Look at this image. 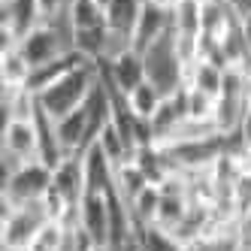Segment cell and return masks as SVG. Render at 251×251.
<instances>
[{"label":"cell","mask_w":251,"mask_h":251,"mask_svg":"<svg viewBox=\"0 0 251 251\" xmlns=\"http://www.w3.org/2000/svg\"><path fill=\"white\" fill-rule=\"evenodd\" d=\"M97 82H100V64L91 61V64L73 70L70 76H64L61 82H55L51 88H46L43 94H37V103L51 121H58L73 109H79V106H85L88 97L94 94Z\"/></svg>","instance_id":"obj_1"},{"label":"cell","mask_w":251,"mask_h":251,"mask_svg":"<svg viewBox=\"0 0 251 251\" xmlns=\"http://www.w3.org/2000/svg\"><path fill=\"white\" fill-rule=\"evenodd\" d=\"M51 188V167L43 160H27L3 178V209L40 203Z\"/></svg>","instance_id":"obj_2"},{"label":"cell","mask_w":251,"mask_h":251,"mask_svg":"<svg viewBox=\"0 0 251 251\" xmlns=\"http://www.w3.org/2000/svg\"><path fill=\"white\" fill-rule=\"evenodd\" d=\"M3 160L15 170L27 160H40V127L37 118L30 121H3Z\"/></svg>","instance_id":"obj_3"},{"label":"cell","mask_w":251,"mask_h":251,"mask_svg":"<svg viewBox=\"0 0 251 251\" xmlns=\"http://www.w3.org/2000/svg\"><path fill=\"white\" fill-rule=\"evenodd\" d=\"M100 64V76L106 85H112L115 91H121L127 97L136 85H142L149 79V67H146V55H139L136 49H124L121 55L109 58V61H97Z\"/></svg>","instance_id":"obj_4"},{"label":"cell","mask_w":251,"mask_h":251,"mask_svg":"<svg viewBox=\"0 0 251 251\" xmlns=\"http://www.w3.org/2000/svg\"><path fill=\"white\" fill-rule=\"evenodd\" d=\"M43 224H46V215H43L40 203L19 206V209H3V248L25 251Z\"/></svg>","instance_id":"obj_5"},{"label":"cell","mask_w":251,"mask_h":251,"mask_svg":"<svg viewBox=\"0 0 251 251\" xmlns=\"http://www.w3.org/2000/svg\"><path fill=\"white\" fill-rule=\"evenodd\" d=\"M0 37H3V46L0 49H12L19 46V40L25 33H30L37 25H43L40 9L33 0H0Z\"/></svg>","instance_id":"obj_6"},{"label":"cell","mask_w":251,"mask_h":251,"mask_svg":"<svg viewBox=\"0 0 251 251\" xmlns=\"http://www.w3.org/2000/svg\"><path fill=\"white\" fill-rule=\"evenodd\" d=\"M170 30H173V12H167V9H160V6L146 0V6H142L139 19L133 25V33H130V49H136L139 55H149Z\"/></svg>","instance_id":"obj_7"},{"label":"cell","mask_w":251,"mask_h":251,"mask_svg":"<svg viewBox=\"0 0 251 251\" xmlns=\"http://www.w3.org/2000/svg\"><path fill=\"white\" fill-rule=\"evenodd\" d=\"M55 25L58 22H43V25H37L30 33H25V37L19 40V46H15L33 70L43 67V64H49V61H55L61 51H67L61 46V37H58V27Z\"/></svg>","instance_id":"obj_8"},{"label":"cell","mask_w":251,"mask_h":251,"mask_svg":"<svg viewBox=\"0 0 251 251\" xmlns=\"http://www.w3.org/2000/svg\"><path fill=\"white\" fill-rule=\"evenodd\" d=\"M85 64H91V58H85L79 49L70 46L67 51H61L55 61H49V64H43V67L33 70V73H30V82H27V91L43 94L46 88H51L55 82H61L64 76H70L73 70H79V67H85Z\"/></svg>","instance_id":"obj_9"},{"label":"cell","mask_w":251,"mask_h":251,"mask_svg":"<svg viewBox=\"0 0 251 251\" xmlns=\"http://www.w3.org/2000/svg\"><path fill=\"white\" fill-rule=\"evenodd\" d=\"M79 227L100 248H109V200L106 194H85L79 203Z\"/></svg>","instance_id":"obj_10"},{"label":"cell","mask_w":251,"mask_h":251,"mask_svg":"<svg viewBox=\"0 0 251 251\" xmlns=\"http://www.w3.org/2000/svg\"><path fill=\"white\" fill-rule=\"evenodd\" d=\"M82 167H85V194H106L115 185V164L103 154L97 142L82 154Z\"/></svg>","instance_id":"obj_11"},{"label":"cell","mask_w":251,"mask_h":251,"mask_svg":"<svg viewBox=\"0 0 251 251\" xmlns=\"http://www.w3.org/2000/svg\"><path fill=\"white\" fill-rule=\"evenodd\" d=\"M51 185H55L73 206H79L82 197H85V167H82V154H67V157H61V164L51 170Z\"/></svg>","instance_id":"obj_12"},{"label":"cell","mask_w":251,"mask_h":251,"mask_svg":"<svg viewBox=\"0 0 251 251\" xmlns=\"http://www.w3.org/2000/svg\"><path fill=\"white\" fill-rule=\"evenodd\" d=\"M182 88H197V91L218 100L224 91V67L209 61V58H200L191 70L182 73Z\"/></svg>","instance_id":"obj_13"},{"label":"cell","mask_w":251,"mask_h":251,"mask_svg":"<svg viewBox=\"0 0 251 251\" xmlns=\"http://www.w3.org/2000/svg\"><path fill=\"white\" fill-rule=\"evenodd\" d=\"M33 67L25 61V55L19 49H0V82L3 91H15V88H27Z\"/></svg>","instance_id":"obj_14"},{"label":"cell","mask_w":251,"mask_h":251,"mask_svg":"<svg viewBox=\"0 0 251 251\" xmlns=\"http://www.w3.org/2000/svg\"><path fill=\"white\" fill-rule=\"evenodd\" d=\"M142 6H146V0H109V6H106V25H109V30L130 43V33H133V25L139 19Z\"/></svg>","instance_id":"obj_15"},{"label":"cell","mask_w":251,"mask_h":251,"mask_svg":"<svg viewBox=\"0 0 251 251\" xmlns=\"http://www.w3.org/2000/svg\"><path fill=\"white\" fill-rule=\"evenodd\" d=\"M67 25H70V30L106 27V6L100 3V0H70V6H67Z\"/></svg>","instance_id":"obj_16"},{"label":"cell","mask_w":251,"mask_h":251,"mask_svg":"<svg viewBox=\"0 0 251 251\" xmlns=\"http://www.w3.org/2000/svg\"><path fill=\"white\" fill-rule=\"evenodd\" d=\"M164 91L151 82V79H146L142 85H136L133 91L127 94V106H130V112L139 118V121H154V115H157V109L164 106Z\"/></svg>","instance_id":"obj_17"},{"label":"cell","mask_w":251,"mask_h":251,"mask_svg":"<svg viewBox=\"0 0 251 251\" xmlns=\"http://www.w3.org/2000/svg\"><path fill=\"white\" fill-rule=\"evenodd\" d=\"M136 242H139V251H185L188 248L176 233L164 230L160 224H139V221H136Z\"/></svg>","instance_id":"obj_18"},{"label":"cell","mask_w":251,"mask_h":251,"mask_svg":"<svg viewBox=\"0 0 251 251\" xmlns=\"http://www.w3.org/2000/svg\"><path fill=\"white\" fill-rule=\"evenodd\" d=\"M173 30L188 37H203V0H182L173 9Z\"/></svg>","instance_id":"obj_19"},{"label":"cell","mask_w":251,"mask_h":251,"mask_svg":"<svg viewBox=\"0 0 251 251\" xmlns=\"http://www.w3.org/2000/svg\"><path fill=\"white\" fill-rule=\"evenodd\" d=\"M146 185H151V182H149V176L142 173V167L136 164V160H127V164L115 167V191H118L127 203H133L136 194L146 188Z\"/></svg>","instance_id":"obj_20"},{"label":"cell","mask_w":251,"mask_h":251,"mask_svg":"<svg viewBox=\"0 0 251 251\" xmlns=\"http://www.w3.org/2000/svg\"><path fill=\"white\" fill-rule=\"evenodd\" d=\"M160 200H164V191H160V185H146V188L136 194V200L130 203L133 218H136L139 224H154V221H157Z\"/></svg>","instance_id":"obj_21"},{"label":"cell","mask_w":251,"mask_h":251,"mask_svg":"<svg viewBox=\"0 0 251 251\" xmlns=\"http://www.w3.org/2000/svg\"><path fill=\"white\" fill-rule=\"evenodd\" d=\"M67 236V227L58 224V221H46L40 230H37V236L30 239V245L25 251H61V242Z\"/></svg>","instance_id":"obj_22"},{"label":"cell","mask_w":251,"mask_h":251,"mask_svg":"<svg viewBox=\"0 0 251 251\" xmlns=\"http://www.w3.org/2000/svg\"><path fill=\"white\" fill-rule=\"evenodd\" d=\"M215 97L197 91V88H185V109H188V118L194 121H212L215 118Z\"/></svg>","instance_id":"obj_23"},{"label":"cell","mask_w":251,"mask_h":251,"mask_svg":"<svg viewBox=\"0 0 251 251\" xmlns=\"http://www.w3.org/2000/svg\"><path fill=\"white\" fill-rule=\"evenodd\" d=\"M233 203H236L242 218L251 212V170H242V176L233 182Z\"/></svg>","instance_id":"obj_24"},{"label":"cell","mask_w":251,"mask_h":251,"mask_svg":"<svg viewBox=\"0 0 251 251\" xmlns=\"http://www.w3.org/2000/svg\"><path fill=\"white\" fill-rule=\"evenodd\" d=\"M40 9V19L43 22H58L61 15H67V6H70V0H33Z\"/></svg>","instance_id":"obj_25"},{"label":"cell","mask_w":251,"mask_h":251,"mask_svg":"<svg viewBox=\"0 0 251 251\" xmlns=\"http://www.w3.org/2000/svg\"><path fill=\"white\" fill-rule=\"evenodd\" d=\"M233 251H251V230L248 227H239L236 239H233Z\"/></svg>","instance_id":"obj_26"},{"label":"cell","mask_w":251,"mask_h":251,"mask_svg":"<svg viewBox=\"0 0 251 251\" xmlns=\"http://www.w3.org/2000/svg\"><path fill=\"white\" fill-rule=\"evenodd\" d=\"M149 3H154V6H160V9H167V12H173L182 0H149Z\"/></svg>","instance_id":"obj_27"},{"label":"cell","mask_w":251,"mask_h":251,"mask_svg":"<svg viewBox=\"0 0 251 251\" xmlns=\"http://www.w3.org/2000/svg\"><path fill=\"white\" fill-rule=\"evenodd\" d=\"M242 227H248V230H251V212H248L245 218H242Z\"/></svg>","instance_id":"obj_28"},{"label":"cell","mask_w":251,"mask_h":251,"mask_svg":"<svg viewBox=\"0 0 251 251\" xmlns=\"http://www.w3.org/2000/svg\"><path fill=\"white\" fill-rule=\"evenodd\" d=\"M94 251H109V248H94Z\"/></svg>","instance_id":"obj_29"},{"label":"cell","mask_w":251,"mask_h":251,"mask_svg":"<svg viewBox=\"0 0 251 251\" xmlns=\"http://www.w3.org/2000/svg\"><path fill=\"white\" fill-rule=\"evenodd\" d=\"M185 251H194V248H191V245H188V248H185Z\"/></svg>","instance_id":"obj_30"}]
</instances>
